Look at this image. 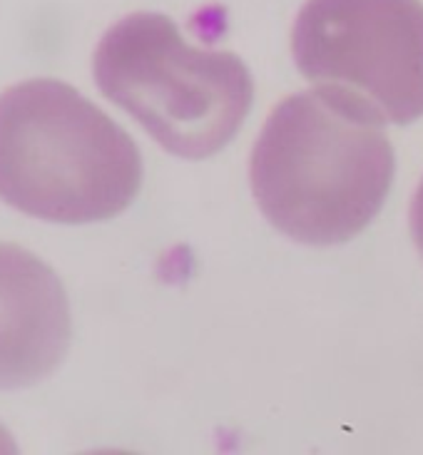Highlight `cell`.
I'll return each mask as SVG.
<instances>
[{
	"label": "cell",
	"mask_w": 423,
	"mask_h": 455,
	"mask_svg": "<svg viewBox=\"0 0 423 455\" xmlns=\"http://www.w3.org/2000/svg\"><path fill=\"white\" fill-rule=\"evenodd\" d=\"M409 227H411V239L419 249V254L423 259V180L421 185L416 187V195L411 199L409 210Z\"/></svg>",
	"instance_id": "cell-6"
},
{
	"label": "cell",
	"mask_w": 423,
	"mask_h": 455,
	"mask_svg": "<svg viewBox=\"0 0 423 455\" xmlns=\"http://www.w3.org/2000/svg\"><path fill=\"white\" fill-rule=\"evenodd\" d=\"M394 174L384 123L347 92L314 85L274 108L249 160L267 222L307 246L359 236L384 207Z\"/></svg>",
	"instance_id": "cell-1"
},
{
	"label": "cell",
	"mask_w": 423,
	"mask_h": 455,
	"mask_svg": "<svg viewBox=\"0 0 423 455\" xmlns=\"http://www.w3.org/2000/svg\"><path fill=\"white\" fill-rule=\"evenodd\" d=\"M98 90L182 160L222 152L247 120L254 80L229 50L189 45L170 15L132 12L92 55Z\"/></svg>",
	"instance_id": "cell-3"
},
{
	"label": "cell",
	"mask_w": 423,
	"mask_h": 455,
	"mask_svg": "<svg viewBox=\"0 0 423 455\" xmlns=\"http://www.w3.org/2000/svg\"><path fill=\"white\" fill-rule=\"evenodd\" d=\"M70 339L73 316L60 276L33 251L0 242V391L45 381Z\"/></svg>",
	"instance_id": "cell-5"
},
{
	"label": "cell",
	"mask_w": 423,
	"mask_h": 455,
	"mask_svg": "<svg viewBox=\"0 0 423 455\" xmlns=\"http://www.w3.org/2000/svg\"><path fill=\"white\" fill-rule=\"evenodd\" d=\"M291 55L311 85L347 92L384 124L423 117L421 0H307Z\"/></svg>",
	"instance_id": "cell-4"
},
{
	"label": "cell",
	"mask_w": 423,
	"mask_h": 455,
	"mask_svg": "<svg viewBox=\"0 0 423 455\" xmlns=\"http://www.w3.org/2000/svg\"><path fill=\"white\" fill-rule=\"evenodd\" d=\"M142 187V155L73 85L37 77L0 92V199L43 222L123 214Z\"/></svg>",
	"instance_id": "cell-2"
}]
</instances>
